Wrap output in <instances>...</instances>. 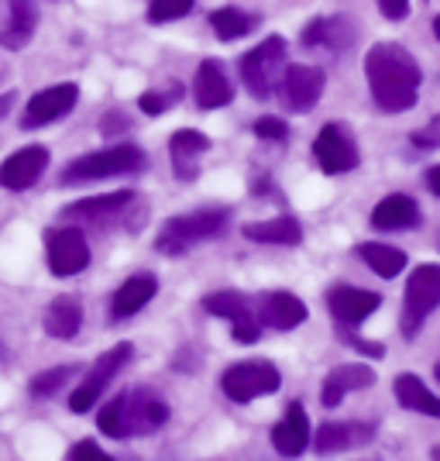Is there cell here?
I'll return each mask as SVG.
<instances>
[{
    "label": "cell",
    "instance_id": "obj_1",
    "mask_svg": "<svg viewBox=\"0 0 440 461\" xmlns=\"http://www.w3.org/2000/svg\"><path fill=\"white\" fill-rule=\"evenodd\" d=\"M364 79H368L375 107L385 111V114H402V111L417 107V100H420V62L413 59V52H406L396 41H379V45L368 49Z\"/></svg>",
    "mask_w": 440,
    "mask_h": 461
},
{
    "label": "cell",
    "instance_id": "obj_2",
    "mask_svg": "<svg viewBox=\"0 0 440 461\" xmlns=\"http://www.w3.org/2000/svg\"><path fill=\"white\" fill-rule=\"evenodd\" d=\"M166 420H169V406L162 403L152 389L141 385V389H124V393L111 396V403L96 417V427H100V434L124 441L134 434H155Z\"/></svg>",
    "mask_w": 440,
    "mask_h": 461
},
{
    "label": "cell",
    "instance_id": "obj_3",
    "mask_svg": "<svg viewBox=\"0 0 440 461\" xmlns=\"http://www.w3.org/2000/svg\"><path fill=\"white\" fill-rule=\"evenodd\" d=\"M228 221H230L228 207H203V211L173 217V221H166V228L158 230L155 251H162L169 258H179V255H186L196 245H203V241H211L217 234H224Z\"/></svg>",
    "mask_w": 440,
    "mask_h": 461
},
{
    "label": "cell",
    "instance_id": "obj_4",
    "mask_svg": "<svg viewBox=\"0 0 440 461\" xmlns=\"http://www.w3.org/2000/svg\"><path fill=\"white\" fill-rule=\"evenodd\" d=\"M145 169V152L138 145H111V149H100L69 162L62 169V186H79V183H96V179H107V176H124Z\"/></svg>",
    "mask_w": 440,
    "mask_h": 461
},
{
    "label": "cell",
    "instance_id": "obj_5",
    "mask_svg": "<svg viewBox=\"0 0 440 461\" xmlns=\"http://www.w3.org/2000/svg\"><path fill=\"white\" fill-rule=\"evenodd\" d=\"M440 307V266L427 262L417 266L409 283H406V296H402V313H400V330L406 341H413L427 324V317Z\"/></svg>",
    "mask_w": 440,
    "mask_h": 461
},
{
    "label": "cell",
    "instance_id": "obj_6",
    "mask_svg": "<svg viewBox=\"0 0 440 461\" xmlns=\"http://www.w3.org/2000/svg\"><path fill=\"white\" fill-rule=\"evenodd\" d=\"M238 66H241V79H245L248 94L258 96V100H268L279 90V79L286 73V39L272 35L262 45H255L251 52H245Z\"/></svg>",
    "mask_w": 440,
    "mask_h": 461
},
{
    "label": "cell",
    "instance_id": "obj_7",
    "mask_svg": "<svg viewBox=\"0 0 440 461\" xmlns=\"http://www.w3.org/2000/svg\"><path fill=\"white\" fill-rule=\"evenodd\" d=\"M283 385V375L279 368L265 362V358H251V362H234V366L220 375V389L224 396L234 400V403H248V400H258V396H268Z\"/></svg>",
    "mask_w": 440,
    "mask_h": 461
},
{
    "label": "cell",
    "instance_id": "obj_8",
    "mask_svg": "<svg viewBox=\"0 0 440 461\" xmlns=\"http://www.w3.org/2000/svg\"><path fill=\"white\" fill-rule=\"evenodd\" d=\"M203 310L213 317H224L230 324V334L238 345H255L262 338V321L251 310L248 296L234 293V289H220V293H207L203 296Z\"/></svg>",
    "mask_w": 440,
    "mask_h": 461
},
{
    "label": "cell",
    "instance_id": "obj_9",
    "mask_svg": "<svg viewBox=\"0 0 440 461\" xmlns=\"http://www.w3.org/2000/svg\"><path fill=\"white\" fill-rule=\"evenodd\" d=\"M131 358H134V348L128 345V341L114 345L111 351H103V355H100V358L94 362V368H90L86 383L79 385L76 393L69 396V410H73V413H86V410H94L96 400L103 396L107 383H111L117 372H121V368L131 362Z\"/></svg>",
    "mask_w": 440,
    "mask_h": 461
},
{
    "label": "cell",
    "instance_id": "obj_10",
    "mask_svg": "<svg viewBox=\"0 0 440 461\" xmlns=\"http://www.w3.org/2000/svg\"><path fill=\"white\" fill-rule=\"evenodd\" d=\"M45 255L56 276H76L90 266V245L83 228H49L45 230Z\"/></svg>",
    "mask_w": 440,
    "mask_h": 461
},
{
    "label": "cell",
    "instance_id": "obj_11",
    "mask_svg": "<svg viewBox=\"0 0 440 461\" xmlns=\"http://www.w3.org/2000/svg\"><path fill=\"white\" fill-rule=\"evenodd\" d=\"M313 155H317V166L324 169L327 176H341L351 173L358 166V145L347 131L345 124L330 121L320 128V135L313 141Z\"/></svg>",
    "mask_w": 440,
    "mask_h": 461
},
{
    "label": "cell",
    "instance_id": "obj_12",
    "mask_svg": "<svg viewBox=\"0 0 440 461\" xmlns=\"http://www.w3.org/2000/svg\"><path fill=\"white\" fill-rule=\"evenodd\" d=\"M324 69L320 66H289L279 79V96L292 114H307L317 107V100L324 96Z\"/></svg>",
    "mask_w": 440,
    "mask_h": 461
},
{
    "label": "cell",
    "instance_id": "obj_13",
    "mask_svg": "<svg viewBox=\"0 0 440 461\" xmlns=\"http://www.w3.org/2000/svg\"><path fill=\"white\" fill-rule=\"evenodd\" d=\"M79 100V86L76 83H58V86H45L39 94L28 100L24 114H21V128L31 131V128H45L58 117H66Z\"/></svg>",
    "mask_w": 440,
    "mask_h": 461
},
{
    "label": "cell",
    "instance_id": "obj_14",
    "mask_svg": "<svg viewBox=\"0 0 440 461\" xmlns=\"http://www.w3.org/2000/svg\"><path fill=\"white\" fill-rule=\"evenodd\" d=\"M379 307H382V296H379V293L347 286V283H337V286L327 289V310L334 313V321L341 327L364 324Z\"/></svg>",
    "mask_w": 440,
    "mask_h": 461
},
{
    "label": "cell",
    "instance_id": "obj_15",
    "mask_svg": "<svg viewBox=\"0 0 440 461\" xmlns=\"http://www.w3.org/2000/svg\"><path fill=\"white\" fill-rule=\"evenodd\" d=\"M45 169H49V149H41V145L18 149V152L7 155L0 162V186L11 193L28 190V186H35L45 176Z\"/></svg>",
    "mask_w": 440,
    "mask_h": 461
},
{
    "label": "cell",
    "instance_id": "obj_16",
    "mask_svg": "<svg viewBox=\"0 0 440 461\" xmlns=\"http://www.w3.org/2000/svg\"><path fill=\"white\" fill-rule=\"evenodd\" d=\"M307 303L300 296H292L286 289H275V293H262L258 296V321L272 330H292L307 321Z\"/></svg>",
    "mask_w": 440,
    "mask_h": 461
},
{
    "label": "cell",
    "instance_id": "obj_17",
    "mask_svg": "<svg viewBox=\"0 0 440 461\" xmlns=\"http://www.w3.org/2000/svg\"><path fill=\"white\" fill-rule=\"evenodd\" d=\"M193 100L203 107V111H217V107H228L234 100V86H230L228 73L217 59H203L196 79H193Z\"/></svg>",
    "mask_w": 440,
    "mask_h": 461
},
{
    "label": "cell",
    "instance_id": "obj_18",
    "mask_svg": "<svg viewBox=\"0 0 440 461\" xmlns=\"http://www.w3.org/2000/svg\"><path fill=\"white\" fill-rule=\"evenodd\" d=\"M134 203L131 190H117L107 193V196H90V200H79V203H69L62 211V221H83V224H111L114 217L128 211Z\"/></svg>",
    "mask_w": 440,
    "mask_h": 461
},
{
    "label": "cell",
    "instance_id": "obj_19",
    "mask_svg": "<svg viewBox=\"0 0 440 461\" xmlns=\"http://www.w3.org/2000/svg\"><path fill=\"white\" fill-rule=\"evenodd\" d=\"M272 444H275V451L283 455V458H296V455H303L310 444V417L303 403H289L286 413H283V420L272 427Z\"/></svg>",
    "mask_w": 440,
    "mask_h": 461
},
{
    "label": "cell",
    "instance_id": "obj_20",
    "mask_svg": "<svg viewBox=\"0 0 440 461\" xmlns=\"http://www.w3.org/2000/svg\"><path fill=\"white\" fill-rule=\"evenodd\" d=\"M211 149V138L203 131H193V128H183L169 138V158H173V169L183 183H190L200 176V158Z\"/></svg>",
    "mask_w": 440,
    "mask_h": 461
},
{
    "label": "cell",
    "instance_id": "obj_21",
    "mask_svg": "<svg viewBox=\"0 0 440 461\" xmlns=\"http://www.w3.org/2000/svg\"><path fill=\"white\" fill-rule=\"evenodd\" d=\"M300 41L307 49H327V52H345L355 41V24L345 14H330V18H313L303 28Z\"/></svg>",
    "mask_w": 440,
    "mask_h": 461
},
{
    "label": "cell",
    "instance_id": "obj_22",
    "mask_svg": "<svg viewBox=\"0 0 440 461\" xmlns=\"http://www.w3.org/2000/svg\"><path fill=\"white\" fill-rule=\"evenodd\" d=\"M420 224V207L406 193H389L372 211V228L375 230H406Z\"/></svg>",
    "mask_w": 440,
    "mask_h": 461
},
{
    "label": "cell",
    "instance_id": "obj_23",
    "mask_svg": "<svg viewBox=\"0 0 440 461\" xmlns=\"http://www.w3.org/2000/svg\"><path fill=\"white\" fill-rule=\"evenodd\" d=\"M375 438V423H358V420H345V423H324L317 430V455H337V451H347L355 444H368Z\"/></svg>",
    "mask_w": 440,
    "mask_h": 461
},
{
    "label": "cell",
    "instance_id": "obj_24",
    "mask_svg": "<svg viewBox=\"0 0 440 461\" xmlns=\"http://www.w3.org/2000/svg\"><path fill=\"white\" fill-rule=\"evenodd\" d=\"M368 385H375V368H368V366L330 368V375L324 379V389H320V403L330 410V406L341 403L347 393H355V389H368Z\"/></svg>",
    "mask_w": 440,
    "mask_h": 461
},
{
    "label": "cell",
    "instance_id": "obj_25",
    "mask_svg": "<svg viewBox=\"0 0 440 461\" xmlns=\"http://www.w3.org/2000/svg\"><path fill=\"white\" fill-rule=\"evenodd\" d=\"M155 289H158V279H155L152 272H138V276H131V279H124V283L117 286L114 300H111L114 321H128V317H134V313L155 296Z\"/></svg>",
    "mask_w": 440,
    "mask_h": 461
},
{
    "label": "cell",
    "instance_id": "obj_26",
    "mask_svg": "<svg viewBox=\"0 0 440 461\" xmlns=\"http://www.w3.org/2000/svg\"><path fill=\"white\" fill-rule=\"evenodd\" d=\"M7 4H11V21L0 32V45L18 52L31 41L35 28H39V7H35V0H7Z\"/></svg>",
    "mask_w": 440,
    "mask_h": 461
},
{
    "label": "cell",
    "instance_id": "obj_27",
    "mask_svg": "<svg viewBox=\"0 0 440 461\" xmlns=\"http://www.w3.org/2000/svg\"><path fill=\"white\" fill-rule=\"evenodd\" d=\"M392 393L400 400L402 410H413V413H427V417H437L440 420V396H434L427 385L413 375V372H402L392 383Z\"/></svg>",
    "mask_w": 440,
    "mask_h": 461
},
{
    "label": "cell",
    "instance_id": "obj_28",
    "mask_svg": "<svg viewBox=\"0 0 440 461\" xmlns=\"http://www.w3.org/2000/svg\"><path fill=\"white\" fill-rule=\"evenodd\" d=\"M245 238L258 241V245H300L303 241V228H300L296 217H272V221L245 224Z\"/></svg>",
    "mask_w": 440,
    "mask_h": 461
},
{
    "label": "cell",
    "instance_id": "obj_29",
    "mask_svg": "<svg viewBox=\"0 0 440 461\" xmlns=\"http://www.w3.org/2000/svg\"><path fill=\"white\" fill-rule=\"evenodd\" d=\"M79 327H83V307H79L73 296H58L56 303H49L45 310V334L49 338H76Z\"/></svg>",
    "mask_w": 440,
    "mask_h": 461
},
{
    "label": "cell",
    "instance_id": "obj_30",
    "mask_svg": "<svg viewBox=\"0 0 440 461\" xmlns=\"http://www.w3.org/2000/svg\"><path fill=\"white\" fill-rule=\"evenodd\" d=\"M355 251H358V258H362L364 266L375 272V276H382V279H396L406 269V251L382 245V241H364Z\"/></svg>",
    "mask_w": 440,
    "mask_h": 461
},
{
    "label": "cell",
    "instance_id": "obj_31",
    "mask_svg": "<svg viewBox=\"0 0 440 461\" xmlns=\"http://www.w3.org/2000/svg\"><path fill=\"white\" fill-rule=\"evenodd\" d=\"M211 28L217 32L220 41H234V39H245L248 32H255L258 18L245 14L241 7H217V11H211Z\"/></svg>",
    "mask_w": 440,
    "mask_h": 461
},
{
    "label": "cell",
    "instance_id": "obj_32",
    "mask_svg": "<svg viewBox=\"0 0 440 461\" xmlns=\"http://www.w3.org/2000/svg\"><path fill=\"white\" fill-rule=\"evenodd\" d=\"M79 372V366H58V368H49V372H41L31 379V396H39V400H49V396H56L62 385L69 383L73 375Z\"/></svg>",
    "mask_w": 440,
    "mask_h": 461
},
{
    "label": "cell",
    "instance_id": "obj_33",
    "mask_svg": "<svg viewBox=\"0 0 440 461\" xmlns=\"http://www.w3.org/2000/svg\"><path fill=\"white\" fill-rule=\"evenodd\" d=\"M196 0H152L148 4V21L152 24H166V21H179L193 11Z\"/></svg>",
    "mask_w": 440,
    "mask_h": 461
},
{
    "label": "cell",
    "instance_id": "obj_34",
    "mask_svg": "<svg viewBox=\"0 0 440 461\" xmlns=\"http://www.w3.org/2000/svg\"><path fill=\"white\" fill-rule=\"evenodd\" d=\"M175 100H179V94H158V90H148V94H141L138 96V107H141V114H148V117H155V114H166L169 107H173Z\"/></svg>",
    "mask_w": 440,
    "mask_h": 461
},
{
    "label": "cell",
    "instance_id": "obj_35",
    "mask_svg": "<svg viewBox=\"0 0 440 461\" xmlns=\"http://www.w3.org/2000/svg\"><path fill=\"white\" fill-rule=\"evenodd\" d=\"M255 135L265 138V141H286L289 124L279 121V117H258V121H255Z\"/></svg>",
    "mask_w": 440,
    "mask_h": 461
},
{
    "label": "cell",
    "instance_id": "obj_36",
    "mask_svg": "<svg viewBox=\"0 0 440 461\" xmlns=\"http://www.w3.org/2000/svg\"><path fill=\"white\" fill-rule=\"evenodd\" d=\"M69 461H111V455L107 451H100V444L96 441H76L73 447H69V455H66Z\"/></svg>",
    "mask_w": 440,
    "mask_h": 461
},
{
    "label": "cell",
    "instance_id": "obj_37",
    "mask_svg": "<svg viewBox=\"0 0 440 461\" xmlns=\"http://www.w3.org/2000/svg\"><path fill=\"white\" fill-rule=\"evenodd\" d=\"M131 128V121L121 114V111H114V114H103V121H100V131L111 138V135H117V131H128Z\"/></svg>",
    "mask_w": 440,
    "mask_h": 461
},
{
    "label": "cell",
    "instance_id": "obj_38",
    "mask_svg": "<svg viewBox=\"0 0 440 461\" xmlns=\"http://www.w3.org/2000/svg\"><path fill=\"white\" fill-rule=\"evenodd\" d=\"M379 11L389 21H402L409 14V0H379Z\"/></svg>",
    "mask_w": 440,
    "mask_h": 461
},
{
    "label": "cell",
    "instance_id": "obj_39",
    "mask_svg": "<svg viewBox=\"0 0 440 461\" xmlns=\"http://www.w3.org/2000/svg\"><path fill=\"white\" fill-rule=\"evenodd\" d=\"M423 183H427V190L434 193V196H440V166H430L427 176H423Z\"/></svg>",
    "mask_w": 440,
    "mask_h": 461
},
{
    "label": "cell",
    "instance_id": "obj_40",
    "mask_svg": "<svg viewBox=\"0 0 440 461\" xmlns=\"http://www.w3.org/2000/svg\"><path fill=\"white\" fill-rule=\"evenodd\" d=\"M11 107H14V94H4V96H0V121L7 117V111H11Z\"/></svg>",
    "mask_w": 440,
    "mask_h": 461
},
{
    "label": "cell",
    "instance_id": "obj_41",
    "mask_svg": "<svg viewBox=\"0 0 440 461\" xmlns=\"http://www.w3.org/2000/svg\"><path fill=\"white\" fill-rule=\"evenodd\" d=\"M434 35H437V41H440V14L434 18Z\"/></svg>",
    "mask_w": 440,
    "mask_h": 461
},
{
    "label": "cell",
    "instance_id": "obj_42",
    "mask_svg": "<svg viewBox=\"0 0 440 461\" xmlns=\"http://www.w3.org/2000/svg\"><path fill=\"white\" fill-rule=\"evenodd\" d=\"M430 455H434V458L440 461V444H437V447H434V451H430Z\"/></svg>",
    "mask_w": 440,
    "mask_h": 461
},
{
    "label": "cell",
    "instance_id": "obj_43",
    "mask_svg": "<svg viewBox=\"0 0 440 461\" xmlns=\"http://www.w3.org/2000/svg\"><path fill=\"white\" fill-rule=\"evenodd\" d=\"M434 375H437V383H440V362H437V366H434Z\"/></svg>",
    "mask_w": 440,
    "mask_h": 461
}]
</instances>
